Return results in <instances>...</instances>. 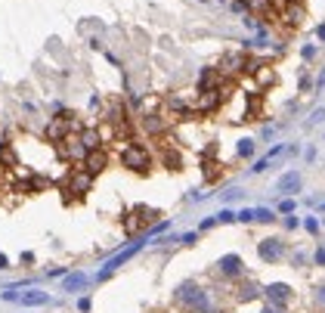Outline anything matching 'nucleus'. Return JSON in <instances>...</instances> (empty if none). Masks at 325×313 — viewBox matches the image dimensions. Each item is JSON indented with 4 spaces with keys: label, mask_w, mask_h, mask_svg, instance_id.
Returning <instances> with one entry per match:
<instances>
[{
    "label": "nucleus",
    "mask_w": 325,
    "mask_h": 313,
    "mask_svg": "<svg viewBox=\"0 0 325 313\" xmlns=\"http://www.w3.org/2000/svg\"><path fill=\"white\" fill-rule=\"evenodd\" d=\"M177 304L183 310H192V313H207L211 310V301H207V292L195 282H183L177 288Z\"/></svg>",
    "instance_id": "obj_1"
},
{
    "label": "nucleus",
    "mask_w": 325,
    "mask_h": 313,
    "mask_svg": "<svg viewBox=\"0 0 325 313\" xmlns=\"http://www.w3.org/2000/svg\"><path fill=\"white\" fill-rule=\"evenodd\" d=\"M121 165L130 168V171H136V174H146L149 165H152V155H149L146 146L130 143V146H124V152H121Z\"/></svg>",
    "instance_id": "obj_2"
},
{
    "label": "nucleus",
    "mask_w": 325,
    "mask_h": 313,
    "mask_svg": "<svg viewBox=\"0 0 325 313\" xmlns=\"http://www.w3.org/2000/svg\"><path fill=\"white\" fill-rule=\"evenodd\" d=\"M90 186H93V174H90V171H84V168H78V171L68 174L65 192H75L78 199H81V195H87V192H90Z\"/></svg>",
    "instance_id": "obj_3"
},
{
    "label": "nucleus",
    "mask_w": 325,
    "mask_h": 313,
    "mask_svg": "<svg viewBox=\"0 0 325 313\" xmlns=\"http://www.w3.org/2000/svg\"><path fill=\"white\" fill-rule=\"evenodd\" d=\"M143 245H146V242H133L130 248H124L121 254H115V258H112V261H109V264H106V267L99 270V279H109V276H112L115 270H118L121 264H127V261H130V258H133V254H136L139 248H143Z\"/></svg>",
    "instance_id": "obj_4"
},
{
    "label": "nucleus",
    "mask_w": 325,
    "mask_h": 313,
    "mask_svg": "<svg viewBox=\"0 0 325 313\" xmlns=\"http://www.w3.org/2000/svg\"><path fill=\"white\" fill-rule=\"evenodd\" d=\"M257 254H260V261L276 264V261L285 254V242H282V239H263L260 245H257Z\"/></svg>",
    "instance_id": "obj_5"
},
{
    "label": "nucleus",
    "mask_w": 325,
    "mask_h": 313,
    "mask_svg": "<svg viewBox=\"0 0 325 313\" xmlns=\"http://www.w3.org/2000/svg\"><path fill=\"white\" fill-rule=\"evenodd\" d=\"M106 165H109V155L102 152V149H90V152L84 155V171H90L93 177L106 171Z\"/></svg>",
    "instance_id": "obj_6"
},
{
    "label": "nucleus",
    "mask_w": 325,
    "mask_h": 313,
    "mask_svg": "<svg viewBox=\"0 0 325 313\" xmlns=\"http://www.w3.org/2000/svg\"><path fill=\"white\" fill-rule=\"evenodd\" d=\"M263 292H266V298H270V304H279V307H285L288 301H291V288H288L285 282H273V285H266Z\"/></svg>",
    "instance_id": "obj_7"
},
{
    "label": "nucleus",
    "mask_w": 325,
    "mask_h": 313,
    "mask_svg": "<svg viewBox=\"0 0 325 313\" xmlns=\"http://www.w3.org/2000/svg\"><path fill=\"white\" fill-rule=\"evenodd\" d=\"M217 72L220 75H239V72H245V56H239V53L223 56V62H220Z\"/></svg>",
    "instance_id": "obj_8"
},
{
    "label": "nucleus",
    "mask_w": 325,
    "mask_h": 313,
    "mask_svg": "<svg viewBox=\"0 0 325 313\" xmlns=\"http://www.w3.org/2000/svg\"><path fill=\"white\" fill-rule=\"evenodd\" d=\"M276 189L282 192V195H291V192H297V189H300V174H297V171H288L285 177L276 183Z\"/></svg>",
    "instance_id": "obj_9"
},
{
    "label": "nucleus",
    "mask_w": 325,
    "mask_h": 313,
    "mask_svg": "<svg viewBox=\"0 0 325 313\" xmlns=\"http://www.w3.org/2000/svg\"><path fill=\"white\" fill-rule=\"evenodd\" d=\"M78 136H81V146H84L87 152H90V149H102V134L96 131V127H84Z\"/></svg>",
    "instance_id": "obj_10"
},
{
    "label": "nucleus",
    "mask_w": 325,
    "mask_h": 313,
    "mask_svg": "<svg viewBox=\"0 0 325 313\" xmlns=\"http://www.w3.org/2000/svg\"><path fill=\"white\" fill-rule=\"evenodd\" d=\"M220 273H223V276H239L242 273V258H239V254H226V258H220Z\"/></svg>",
    "instance_id": "obj_11"
},
{
    "label": "nucleus",
    "mask_w": 325,
    "mask_h": 313,
    "mask_svg": "<svg viewBox=\"0 0 325 313\" xmlns=\"http://www.w3.org/2000/svg\"><path fill=\"white\" fill-rule=\"evenodd\" d=\"M16 301H22L25 307H41V304H50V295H46V292H38V288H34V292L19 295Z\"/></svg>",
    "instance_id": "obj_12"
},
{
    "label": "nucleus",
    "mask_w": 325,
    "mask_h": 313,
    "mask_svg": "<svg viewBox=\"0 0 325 313\" xmlns=\"http://www.w3.org/2000/svg\"><path fill=\"white\" fill-rule=\"evenodd\" d=\"M143 127H146L149 134H164L167 131V121H164V115H146Z\"/></svg>",
    "instance_id": "obj_13"
},
{
    "label": "nucleus",
    "mask_w": 325,
    "mask_h": 313,
    "mask_svg": "<svg viewBox=\"0 0 325 313\" xmlns=\"http://www.w3.org/2000/svg\"><path fill=\"white\" fill-rule=\"evenodd\" d=\"M300 19H304V6H291V0H285V22L297 25Z\"/></svg>",
    "instance_id": "obj_14"
},
{
    "label": "nucleus",
    "mask_w": 325,
    "mask_h": 313,
    "mask_svg": "<svg viewBox=\"0 0 325 313\" xmlns=\"http://www.w3.org/2000/svg\"><path fill=\"white\" fill-rule=\"evenodd\" d=\"M84 282H87L84 273H68V276H65V292H75V288H81Z\"/></svg>",
    "instance_id": "obj_15"
},
{
    "label": "nucleus",
    "mask_w": 325,
    "mask_h": 313,
    "mask_svg": "<svg viewBox=\"0 0 325 313\" xmlns=\"http://www.w3.org/2000/svg\"><path fill=\"white\" fill-rule=\"evenodd\" d=\"M254 220H260V224H273L276 211H270V208H257V211H254Z\"/></svg>",
    "instance_id": "obj_16"
},
{
    "label": "nucleus",
    "mask_w": 325,
    "mask_h": 313,
    "mask_svg": "<svg viewBox=\"0 0 325 313\" xmlns=\"http://www.w3.org/2000/svg\"><path fill=\"white\" fill-rule=\"evenodd\" d=\"M254 298H257V285H242L239 288V301H254Z\"/></svg>",
    "instance_id": "obj_17"
},
{
    "label": "nucleus",
    "mask_w": 325,
    "mask_h": 313,
    "mask_svg": "<svg viewBox=\"0 0 325 313\" xmlns=\"http://www.w3.org/2000/svg\"><path fill=\"white\" fill-rule=\"evenodd\" d=\"M239 155L242 158H251L254 155V140H239Z\"/></svg>",
    "instance_id": "obj_18"
},
{
    "label": "nucleus",
    "mask_w": 325,
    "mask_h": 313,
    "mask_svg": "<svg viewBox=\"0 0 325 313\" xmlns=\"http://www.w3.org/2000/svg\"><path fill=\"white\" fill-rule=\"evenodd\" d=\"M232 220H236V214H232V211H220L217 214V224H232Z\"/></svg>",
    "instance_id": "obj_19"
},
{
    "label": "nucleus",
    "mask_w": 325,
    "mask_h": 313,
    "mask_svg": "<svg viewBox=\"0 0 325 313\" xmlns=\"http://www.w3.org/2000/svg\"><path fill=\"white\" fill-rule=\"evenodd\" d=\"M279 211H282V214H291V211H294V202H291V199H285L282 205H279Z\"/></svg>",
    "instance_id": "obj_20"
},
{
    "label": "nucleus",
    "mask_w": 325,
    "mask_h": 313,
    "mask_svg": "<svg viewBox=\"0 0 325 313\" xmlns=\"http://www.w3.org/2000/svg\"><path fill=\"white\" fill-rule=\"evenodd\" d=\"M236 220H242V224H251V220H254V211H242V214H236Z\"/></svg>",
    "instance_id": "obj_21"
},
{
    "label": "nucleus",
    "mask_w": 325,
    "mask_h": 313,
    "mask_svg": "<svg viewBox=\"0 0 325 313\" xmlns=\"http://www.w3.org/2000/svg\"><path fill=\"white\" fill-rule=\"evenodd\" d=\"M307 229H310V233H319V224H316V220H313V217H307V224H304Z\"/></svg>",
    "instance_id": "obj_22"
},
{
    "label": "nucleus",
    "mask_w": 325,
    "mask_h": 313,
    "mask_svg": "<svg viewBox=\"0 0 325 313\" xmlns=\"http://www.w3.org/2000/svg\"><path fill=\"white\" fill-rule=\"evenodd\" d=\"M78 310L87 313V310H90V298H81V301H78Z\"/></svg>",
    "instance_id": "obj_23"
},
{
    "label": "nucleus",
    "mask_w": 325,
    "mask_h": 313,
    "mask_svg": "<svg viewBox=\"0 0 325 313\" xmlns=\"http://www.w3.org/2000/svg\"><path fill=\"white\" fill-rule=\"evenodd\" d=\"M313 124H316V121H325V109H316V112H313V118H310Z\"/></svg>",
    "instance_id": "obj_24"
},
{
    "label": "nucleus",
    "mask_w": 325,
    "mask_h": 313,
    "mask_svg": "<svg viewBox=\"0 0 325 313\" xmlns=\"http://www.w3.org/2000/svg\"><path fill=\"white\" fill-rule=\"evenodd\" d=\"M263 313H285V307H279V304H270V307H263Z\"/></svg>",
    "instance_id": "obj_25"
},
{
    "label": "nucleus",
    "mask_w": 325,
    "mask_h": 313,
    "mask_svg": "<svg viewBox=\"0 0 325 313\" xmlns=\"http://www.w3.org/2000/svg\"><path fill=\"white\" fill-rule=\"evenodd\" d=\"M313 56H316V47L310 44V47H304V59H313Z\"/></svg>",
    "instance_id": "obj_26"
},
{
    "label": "nucleus",
    "mask_w": 325,
    "mask_h": 313,
    "mask_svg": "<svg viewBox=\"0 0 325 313\" xmlns=\"http://www.w3.org/2000/svg\"><path fill=\"white\" fill-rule=\"evenodd\" d=\"M316 38H319V41H322V44H325V22H322V25H319V28H316Z\"/></svg>",
    "instance_id": "obj_27"
},
{
    "label": "nucleus",
    "mask_w": 325,
    "mask_h": 313,
    "mask_svg": "<svg viewBox=\"0 0 325 313\" xmlns=\"http://www.w3.org/2000/svg\"><path fill=\"white\" fill-rule=\"evenodd\" d=\"M316 301H319V307H325V288H319V292H316Z\"/></svg>",
    "instance_id": "obj_28"
},
{
    "label": "nucleus",
    "mask_w": 325,
    "mask_h": 313,
    "mask_svg": "<svg viewBox=\"0 0 325 313\" xmlns=\"http://www.w3.org/2000/svg\"><path fill=\"white\" fill-rule=\"evenodd\" d=\"M316 264H325V248H319V251H316Z\"/></svg>",
    "instance_id": "obj_29"
},
{
    "label": "nucleus",
    "mask_w": 325,
    "mask_h": 313,
    "mask_svg": "<svg viewBox=\"0 0 325 313\" xmlns=\"http://www.w3.org/2000/svg\"><path fill=\"white\" fill-rule=\"evenodd\" d=\"M9 267V261H6V254H0V270H6Z\"/></svg>",
    "instance_id": "obj_30"
},
{
    "label": "nucleus",
    "mask_w": 325,
    "mask_h": 313,
    "mask_svg": "<svg viewBox=\"0 0 325 313\" xmlns=\"http://www.w3.org/2000/svg\"><path fill=\"white\" fill-rule=\"evenodd\" d=\"M266 3H285V0H266Z\"/></svg>",
    "instance_id": "obj_31"
}]
</instances>
